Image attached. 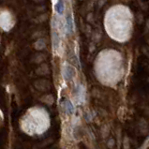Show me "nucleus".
<instances>
[{
    "mask_svg": "<svg viewBox=\"0 0 149 149\" xmlns=\"http://www.w3.org/2000/svg\"><path fill=\"white\" fill-rule=\"evenodd\" d=\"M75 76V69L70 65L65 64L63 68V77L66 81L70 82Z\"/></svg>",
    "mask_w": 149,
    "mask_h": 149,
    "instance_id": "1",
    "label": "nucleus"
},
{
    "mask_svg": "<svg viewBox=\"0 0 149 149\" xmlns=\"http://www.w3.org/2000/svg\"><path fill=\"white\" fill-rule=\"evenodd\" d=\"M64 26H65V30L67 31V33L69 34H72L74 32V20H73V16H72V13L69 12L66 17V22L64 23Z\"/></svg>",
    "mask_w": 149,
    "mask_h": 149,
    "instance_id": "2",
    "label": "nucleus"
},
{
    "mask_svg": "<svg viewBox=\"0 0 149 149\" xmlns=\"http://www.w3.org/2000/svg\"><path fill=\"white\" fill-rule=\"evenodd\" d=\"M59 44H60V37H59V34L57 33L56 27H54V31H53V47H54V49L57 50V48L59 47Z\"/></svg>",
    "mask_w": 149,
    "mask_h": 149,
    "instance_id": "3",
    "label": "nucleus"
},
{
    "mask_svg": "<svg viewBox=\"0 0 149 149\" xmlns=\"http://www.w3.org/2000/svg\"><path fill=\"white\" fill-rule=\"evenodd\" d=\"M84 88L82 85H78L76 88V98L79 102L84 100Z\"/></svg>",
    "mask_w": 149,
    "mask_h": 149,
    "instance_id": "4",
    "label": "nucleus"
},
{
    "mask_svg": "<svg viewBox=\"0 0 149 149\" xmlns=\"http://www.w3.org/2000/svg\"><path fill=\"white\" fill-rule=\"evenodd\" d=\"M54 10L59 15H63L65 12V3L63 1H56L54 5Z\"/></svg>",
    "mask_w": 149,
    "mask_h": 149,
    "instance_id": "5",
    "label": "nucleus"
},
{
    "mask_svg": "<svg viewBox=\"0 0 149 149\" xmlns=\"http://www.w3.org/2000/svg\"><path fill=\"white\" fill-rule=\"evenodd\" d=\"M63 106H64V110H65L67 115H70L74 113V107H73L72 103L70 102L69 100H66L64 102V104H63Z\"/></svg>",
    "mask_w": 149,
    "mask_h": 149,
    "instance_id": "6",
    "label": "nucleus"
}]
</instances>
